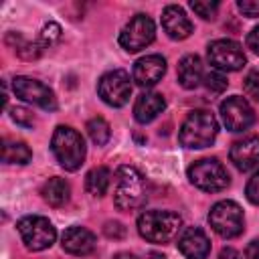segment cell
Listing matches in <instances>:
<instances>
[{
	"label": "cell",
	"mask_w": 259,
	"mask_h": 259,
	"mask_svg": "<svg viewBox=\"0 0 259 259\" xmlns=\"http://www.w3.org/2000/svg\"><path fill=\"white\" fill-rule=\"evenodd\" d=\"M148 200V182L144 174L134 166H119L113 178V204L119 210H136L142 208Z\"/></svg>",
	"instance_id": "6da1fadb"
},
{
	"label": "cell",
	"mask_w": 259,
	"mask_h": 259,
	"mask_svg": "<svg viewBox=\"0 0 259 259\" xmlns=\"http://www.w3.org/2000/svg\"><path fill=\"white\" fill-rule=\"evenodd\" d=\"M217 134H219L217 117L206 109H194L182 121L180 132H178V142L184 148L200 150V148L210 146Z\"/></svg>",
	"instance_id": "7a4b0ae2"
},
{
	"label": "cell",
	"mask_w": 259,
	"mask_h": 259,
	"mask_svg": "<svg viewBox=\"0 0 259 259\" xmlns=\"http://www.w3.org/2000/svg\"><path fill=\"white\" fill-rule=\"evenodd\" d=\"M51 150L57 162L69 172H75L85 162V140L69 125H57L51 138Z\"/></svg>",
	"instance_id": "3957f363"
},
{
	"label": "cell",
	"mask_w": 259,
	"mask_h": 259,
	"mask_svg": "<svg viewBox=\"0 0 259 259\" xmlns=\"http://www.w3.org/2000/svg\"><path fill=\"white\" fill-rule=\"evenodd\" d=\"M182 227V219L170 210H144L138 217V233L150 243L172 241Z\"/></svg>",
	"instance_id": "277c9868"
},
{
	"label": "cell",
	"mask_w": 259,
	"mask_h": 259,
	"mask_svg": "<svg viewBox=\"0 0 259 259\" xmlns=\"http://www.w3.org/2000/svg\"><path fill=\"white\" fill-rule=\"evenodd\" d=\"M188 180L204 192H221L229 186V172L214 158H202L188 166Z\"/></svg>",
	"instance_id": "5b68a950"
},
{
	"label": "cell",
	"mask_w": 259,
	"mask_h": 259,
	"mask_svg": "<svg viewBox=\"0 0 259 259\" xmlns=\"http://www.w3.org/2000/svg\"><path fill=\"white\" fill-rule=\"evenodd\" d=\"M208 223L219 237L235 239L243 233V227H245L243 208L235 200H219L217 204H212L208 212Z\"/></svg>",
	"instance_id": "8992f818"
},
{
	"label": "cell",
	"mask_w": 259,
	"mask_h": 259,
	"mask_svg": "<svg viewBox=\"0 0 259 259\" xmlns=\"http://www.w3.org/2000/svg\"><path fill=\"white\" fill-rule=\"evenodd\" d=\"M18 233H20V239L22 243L26 245V249L30 251H42V249H49L55 239H57V231L53 227V223L45 217H38V214H28V217H22L16 225Z\"/></svg>",
	"instance_id": "52a82bcc"
},
{
	"label": "cell",
	"mask_w": 259,
	"mask_h": 259,
	"mask_svg": "<svg viewBox=\"0 0 259 259\" xmlns=\"http://www.w3.org/2000/svg\"><path fill=\"white\" fill-rule=\"evenodd\" d=\"M206 57H208V63L217 71H239L247 63L243 47L231 38L212 40L206 49Z\"/></svg>",
	"instance_id": "ba28073f"
},
{
	"label": "cell",
	"mask_w": 259,
	"mask_h": 259,
	"mask_svg": "<svg viewBox=\"0 0 259 259\" xmlns=\"http://www.w3.org/2000/svg\"><path fill=\"white\" fill-rule=\"evenodd\" d=\"M97 93L99 97L111 105V107H121L130 101L132 95V81L130 75L123 69H113L107 71L105 75H101L99 83H97Z\"/></svg>",
	"instance_id": "9c48e42d"
},
{
	"label": "cell",
	"mask_w": 259,
	"mask_h": 259,
	"mask_svg": "<svg viewBox=\"0 0 259 259\" xmlns=\"http://www.w3.org/2000/svg\"><path fill=\"white\" fill-rule=\"evenodd\" d=\"M154 36H156L154 20L150 16H146V14H136L121 28V32H119V45L127 53H138V51L146 49L154 40Z\"/></svg>",
	"instance_id": "30bf717a"
},
{
	"label": "cell",
	"mask_w": 259,
	"mask_h": 259,
	"mask_svg": "<svg viewBox=\"0 0 259 259\" xmlns=\"http://www.w3.org/2000/svg\"><path fill=\"white\" fill-rule=\"evenodd\" d=\"M12 89L16 93V97H20L22 101L26 103H32V105H38L47 111H55L57 109V97L53 93L51 87H47L42 81L38 79H32V77H14L12 81Z\"/></svg>",
	"instance_id": "8fae6325"
},
{
	"label": "cell",
	"mask_w": 259,
	"mask_h": 259,
	"mask_svg": "<svg viewBox=\"0 0 259 259\" xmlns=\"http://www.w3.org/2000/svg\"><path fill=\"white\" fill-rule=\"evenodd\" d=\"M221 117H223V123L227 130L231 132H245L249 130L253 123H255V113H253V107L249 105V101L241 95H233V97H227L221 107Z\"/></svg>",
	"instance_id": "7c38bea8"
},
{
	"label": "cell",
	"mask_w": 259,
	"mask_h": 259,
	"mask_svg": "<svg viewBox=\"0 0 259 259\" xmlns=\"http://www.w3.org/2000/svg\"><path fill=\"white\" fill-rule=\"evenodd\" d=\"M166 73V61L164 57L160 55H146L142 59L136 61L134 65V81L140 85V87H154Z\"/></svg>",
	"instance_id": "4fadbf2b"
},
{
	"label": "cell",
	"mask_w": 259,
	"mask_h": 259,
	"mask_svg": "<svg viewBox=\"0 0 259 259\" xmlns=\"http://www.w3.org/2000/svg\"><path fill=\"white\" fill-rule=\"evenodd\" d=\"M178 251L186 259H206L210 253V241L198 227H186L178 237Z\"/></svg>",
	"instance_id": "5bb4252c"
},
{
	"label": "cell",
	"mask_w": 259,
	"mask_h": 259,
	"mask_svg": "<svg viewBox=\"0 0 259 259\" xmlns=\"http://www.w3.org/2000/svg\"><path fill=\"white\" fill-rule=\"evenodd\" d=\"M231 162L241 172H249L259 164V136H247L237 140L229 150Z\"/></svg>",
	"instance_id": "9a60e30c"
},
{
	"label": "cell",
	"mask_w": 259,
	"mask_h": 259,
	"mask_svg": "<svg viewBox=\"0 0 259 259\" xmlns=\"http://www.w3.org/2000/svg\"><path fill=\"white\" fill-rule=\"evenodd\" d=\"M95 243H97L95 235L85 227H69V229H65V233L61 237L63 249L71 255H77V257L93 253Z\"/></svg>",
	"instance_id": "2e32d148"
},
{
	"label": "cell",
	"mask_w": 259,
	"mask_h": 259,
	"mask_svg": "<svg viewBox=\"0 0 259 259\" xmlns=\"http://www.w3.org/2000/svg\"><path fill=\"white\" fill-rule=\"evenodd\" d=\"M162 26L166 30V34L174 40H184L190 36L192 32V22L190 18L186 16V12L176 6V4H170L164 8L162 12Z\"/></svg>",
	"instance_id": "e0dca14e"
},
{
	"label": "cell",
	"mask_w": 259,
	"mask_h": 259,
	"mask_svg": "<svg viewBox=\"0 0 259 259\" xmlns=\"http://www.w3.org/2000/svg\"><path fill=\"white\" fill-rule=\"evenodd\" d=\"M166 109V101L160 93H142L134 103V117L140 123H150Z\"/></svg>",
	"instance_id": "ac0fdd59"
},
{
	"label": "cell",
	"mask_w": 259,
	"mask_h": 259,
	"mask_svg": "<svg viewBox=\"0 0 259 259\" xmlns=\"http://www.w3.org/2000/svg\"><path fill=\"white\" fill-rule=\"evenodd\" d=\"M204 71H202V61L198 55H186L178 63V83L184 89H194L202 83Z\"/></svg>",
	"instance_id": "d6986e66"
},
{
	"label": "cell",
	"mask_w": 259,
	"mask_h": 259,
	"mask_svg": "<svg viewBox=\"0 0 259 259\" xmlns=\"http://www.w3.org/2000/svg\"><path fill=\"white\" fill-rule=\"evenodd\" d=\"M40 194H42L45 202H49L51 206H63L71 196V186H69V182L65 178L53 176L42 184Z\"/></svg>",
	"instance_id": "ffe728a7"
},
{
	"label": "cell",
	"mask_w": 259,
	"mask_h": 259,
	"mask_svg": "<svg viewBox=\"0 0 259 259\" xmlns=\"http://www.w3.org/2000/svg\"><path fill=\"white\" fill-rule=\"evenodd\" d=\"M111 184V172L105 166H95L85 176V188L93 196H103Z\"/></svg>",
	"instance_id": "44dd1931"
},
{
	"label": "cell",
	"mask_w": 259,
	"mask_h": 259,
	"mask_svg": "<svg viewBox=\"0 0 259 259\" xmlns=\"http://www.w3.org/2000/svg\"><path fill=\"white\" fill-rule=\"evenodd\" d=\"M32 158L30 148L24 142L6 140L2 146V162L4 164H28Z\"/></svg>",
	"instance_id": "7402d4cb"
},
{
	"label": "cell",
	"mask_w": 259,
	"mask_h": 259,
	"mask_svg": "<svg viewBox=\"0 0 259 259\" xmlns=\"http://www.w3.org/2000/svg\"><path fill=\"white\" fill-rule=\"evenodd\" d=\"M87 134L93 140V144H97V146H105L109 142V138H111L109 123L103 117H91L87 121Z\"/></svg>",
	"instance_id": "603a6c76"
},
{
	"label": "cell",
	"mask_w": 259,
	"mask_h": 259,
	"mask_svg": "<svg viewBox=\"0 0 259 259\" xmlns=\"http://www.w3.org/2000/svg\"><path fill=\"white\" fill-rule=\"evenodd\" d=\"M190 8L204 20H214L217 12H219V2H210V0H194L190 2Z\"/></svg>",
	"instance_id": "cb8c5ba5"
},
{
	"label": "cell",
	"mask_w": 259,
	"mask_h": 259,
	"mask_svg": "<svg viewBox=\"0 0 259 259\" xmlns=\"http://www.w3.org/2000/svg\"><path fill=\"white\" fill-rule=\"evenodd\" d=\"M59 38H61V26H59L57 22H47V24L42 26V30H40L38 45H40L42 49H47V47H53Z\"/></svg>",
	"instance_id": "d4e9b609"
},
{
	"label": "cell",
	"mask_w": 259,
	"mask_h": 259,
	"mask_svg": "<svg viewBox=\"0 0 259 259\" xmlns=\"http://www.w3.org/2000/svg\"><path fill=\"white\" fill-rule=\"evenodd\" d=\"M204 87L210 91V93H223L227 89V77L221 73V71H210L204 75L202 79Z\"/></svg>",
	"instance_id": "484cf974"
},
{
	"label": "cell",
	"mask_w": 259,
	"mask_h": 259,
	"mask_svg": "<svg viewBox=\"0 0 259 259\" xmlns=\"http://www.w3.org/2000/svg\"><path fill=\"white\" fill-rule=\"evenodd\" d=\"M243 91L253 101H259V71H249L243 79Z\"/></svg>",
	"instance_id": "4316f807"
},
{
	"label": "cell",
	"mask_w": 259,
	"mask_h": 259,
	"mask_svg": "<svg viewBox=\"0 0 259 259\" xmlns=\"http://www.w3.org/2000/svg\"><path fill=\"white\" fill-rule=\"evenodd\" d=\"M10 117H12L18 125H24V127H32V123H34L32 113H30L28 109H24V107H12V109H10Z\"/></svg>",
	"instance_id": "83f0119b"
},
{
	"label": "cell",
	"mask_w": 259,
	"mask_h": 259,
	"mask_svg": "<svg viewBox=\"0 0 259 259\" xmlns=\"http://www.w3.org/2000/svg\"><path fill=\"white\" fill-rule=\"evenodd\" d=\"M245 194H247V200L251 204H257L259 206V170L249 178L247 188H245Z\"/></svg>",
	"instance_id": "f1b7e54d"
},
{
	"label": "cell",
	"mask_w": 259,
	"mask_h": 259,
	"mask_svg": "<svg viewBox=\"0 0 259 259\" xmlns=\"http://www.w3.org/2000/svg\"><path fill=\"white\" fill-rule=\"evenodd\" d=\"M103 233L109 239H123L125 237V227L119 221H107L103 225Z\"/></svg>",
	"instance_id": "f546056e"
},
{
	"label": "cell",
	"mask_w": 259,
	"mask_h": 259,
	"mask_svg": "<svg viewBox=\"0 0 259 259\" xmlns=\"http://www.w3.org/2000/svg\"><path fill=\"white\" fill-rule=\"evenodd\" d=\"M237 8H239L245 16H249V18L259 16V0H239V2H237Z\"/></svg>",
	"instance_id": "4dcf8cb0"
},
{
	"label": "cell",
	"mask_w": 259,
	"mask_h": 259,
	"mask_svg": "<svg viewBox=\"0 0 259 259\" xmlns=\"http://www.w3.org/2000/svg\"><path fill=\"white\" fill-rule=\"evenodd\" d=\"M247 47H249L255 55H259V24L247 34Z\"/></svg>",
	"instance_id": "1f68e13d"
},
{
	"label": "cell",
	"mask_w": 259,
	"mask_h": 259,
	"mask_svg": "<svg viewBox=\"0 0 259 259\" xmlns=\"http://www.w3.org/2000/svg\"><path fill=\"white\" fill-rule=\"evenodd\" d=\"M247 259H259V239H253L245 249Z\"/></svg>",
	"instance_id": "d6a6232c"
},
{
	"label": "cell",
	"mask_w": 259,
	"mask_h": 259,
	"mask_svg": "<svg viewBox=\"0 0 259 259\" xmlns=\"http://www.w3.org/2000/svg\"><path fill=\"white\" fill-rule=\"evenodd\" d=\"M219 259H241V255H239L237 249H233V247H225V249H221Z\"/></svg>",
	"instance_id": "836d02e7"
},
{
	"label": "cell",
	"mask_w": 259,
	"mask_h": 259,
	"mask_svg": "<svg viewBox=\"0 0 259 259\" xmlns=\"http://www.w3.org/2000/svg\"><path fill=\"white\" fill-rule=\"evenodd\" d=\"M113 259H138L134 253H117Z\"/></svg>",
	"instance_id": "e575fe53"
},
{
	"label": "cell",
	"mask_w": 259,
	"mask_h": 259,
	"mask_svg": "<svg viewBox=\"0 0 259 259\" xmlns=\"http://www.w3.org/2000/svg\"><path fill=\"white\" fill-rule=\"evenodd\" d=\"M150 259H166L162 253H150Z\"/></svg>",
	"instance_id": "d590c367"
}]
</instances>
